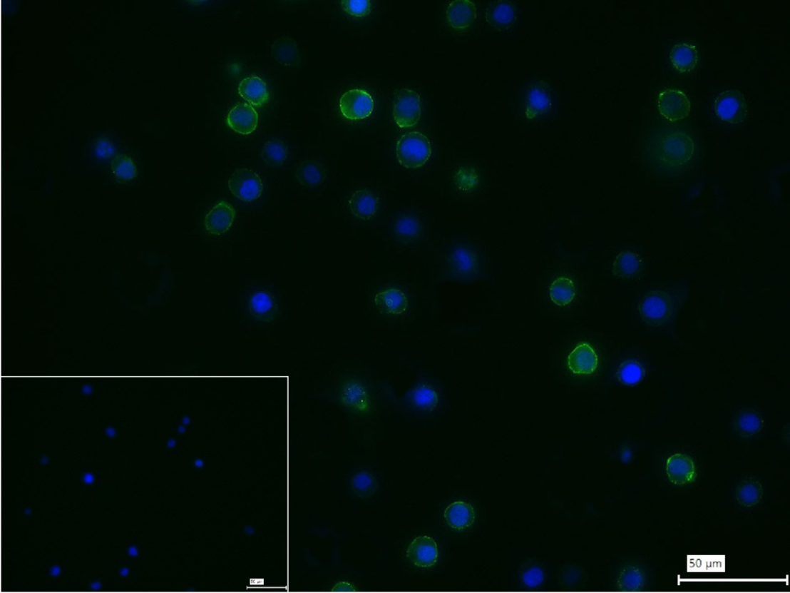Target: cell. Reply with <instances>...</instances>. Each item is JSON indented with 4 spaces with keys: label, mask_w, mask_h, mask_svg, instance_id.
I'll list each match as a JSON object with an SVG mask.
<instances>
[{
    "label": "cell",
    "mask_w": 790,
    "mask_h": 593,
    "mask_svg": "<svg viewBox=\"0 0 790 593\" xmlns=\"http://www.w3.org/2000/svg\"><path fill=\"white\" fill-rule=\"evenodd\" d=\"M739 427L746 434L752 435L763 427V422L756 414L746 413L740 417Z\"/></svg>",
    "instance_id": "39"
},
{
    "label": "cell",
    "mask_w": 790,
    "mask_h": 593,
    "mask_svg": "<svg viewBox=\"0 0 790 593\" xmlns=\"http://www.w3.org/2000/svg\"><path fill=\"white\" fill-rule=\"evenodd\" d=\"M476 6L468 0H456L451 2L447 9L446 17L449 25L456 30L467 29L476 21Z\"/></svg>",
    "instance_id": "17"
},
{
    "label": "cell",
    "mask_w": 790,
    "mask_h": 593,
    "mask_svg": "<svg viewBox=\"0 0 790 593\" xmlns=\"http://www.w3.org/2000/svg\"><path fill=\"white\" fill-rule=\"evenodd\" d=\"M238 91L243 99L256 108L266 105L270 98L266 82L257 76L244 78L240 83Z\"/></svg>",
    "instance_id": "18"
},
{
    "label": "cell",
    "mask_w": 790,
    "mask_h": 593,
    "mask_svg": "<svg viewBox=\"0 0 790 593\" xmlns=\"http://www.w3.org/2000/svg\"><path fill=\"white\" fill-rule=\"evenodd\" d=\"M444 517L451 529L464 530L476 519V512L471 504L463 501L451 503L444 512Z\"/></svg>",
    "instance_id": "19"
},
{
    "label": "cell",
    "mask_w": 790,
    "mask_h": 593,
    "mask_svg": "<svg viewBox=\"0 0 790 593\" xmlns=\"http://www.w3.org/2000/svg\"><path fill=\"white\" fill-rule=\"evenodd\" d=\"M674 68L682 73L690 72L699 62V52L693 44L682 43L676 45L670 54Z\"/></svg>",
    "instance_id": "21"
},
{
    "label": "cell",
    "mask_w": 790,
    "mask_h": 593,
    "mask_svg": "<svg viewBox=\"0 0 790 593\" xmlns=\"http://www.w3.org/2000/svg\"><path fill=\"white\" fill-rule=\"evenodd\" d=\"M250 307L256 315H267L275 309V300L267 293H258L252 296Z\"/></svg>",
    "instance_id": "36"
},
{
    "label": "cell",
    "mask_w": 790,
    "mask_h": 593,
    "mask_svg": "<svg viewBox=\"0 0 790 593\" xmlns=\"http://www.w3.org/2000/svg\"><path fill=\"white\" fill-rule=\"evenodd\" d=\"M128 572V569H124L123 570L121 571L122 575H125V576L127 575Z\"/></svg>",
    "instance_id": "46"
},
{
    "label": "cell",
    "mask_w": 790,
    "mask_h": 593,
    "mask_svg": "<svg viewBox=\"0 0 790 593\" xmlns=\"http://www.w3.org/2000/svg\"><path fill=\"white\" fill-rule=\"evenodd\" d=\"M515 9L507 1L494 3L487 9L486 21L496 28H506L511 26L515 20Z\"/></svg>",
    "instance_id": "24"
},
{
    "label": "cell",
    "mask_w": 790,
    "mask_h": 593,
    "mask_svg": "<svg viewBox=\"0 0 790 593\" xmlns=\"http://www.w3.org/2000/svg\"><path fill=\"white\" fill-rule=\"evenodd\" d=\"M552 107V99L547 83L539 82L533 84L526 96L525 116L533 120L548 112Z\"/></svg>",
    "instance_id": "14"
},
{
    "label": "cell",
    "mask_w": 790,
    "mask_h": 593,
    "mask_svg": "<svg viewBox=\"0 0 790 593\" xmlns=\"http://www.w3.org/2000/svg\"><path fill=\"white\" fill-rule=\"evenodd\" d=\"M666 472L670 481L677 485L692 482L697 475L693 460L688 455L679 453L667 459Z\"/></svg>",
    "instance_id": "15"
},
{
    "label": "cell",
    "mask_w": 790,
    "mask_h": 593,
    "mask_svg": "<svg viewBox=\"0 0 790 593\" xmlns=\"http://www.w3.org/2000/svg\"><path fill=\"white\" fill-rule=\"evenodd\" d=\"M660 114L667 120L677 121L687 118L691 112V102L679 90L665 89L657 98Z\"/></svg>",
    "instance_id": "8"
},
{
    "label": "cell",
    "mask_w": 790,
    "mask_h": 593,
    "mask_svg": "<svg viewBox=\"0 0 790 593\" xmlns=\"http://www.w3.org/2000/svg\"><path fill=\"white\" fill-rule=\"evenodd\" d=\"M352 486L354 490L359 495H370L377 488V482L370 474L361 472L354 477Z\"/></svg>",
    "instance_id": "35"
},
{
    "label": "cell",
    "mask_w": 790,
    "mask_h": 593,
    "mask_svg": "<svg viewBox=\"0 0 790 593\" xmlns=\"http://www.w3.org/2000/svg\"><path fill=\"white\" fill-rule=\"evenodd\" d=\"M407 557L415 566L430 568L435 566L438 557V549L434 539L428 535H421L414 539L407 549Z\"/></svg>",
    "instance_id": "10"
},
{
    "label": "cell",
    "mask_w": 790,
    "mask_h": 593,
    "mask_svg": "<svg viewBox=\"0 0 790 593\" xmlns=\"http://www.w3.org/2000/svg\"><path fill=\"white\" fill-rule=\"evenodd\" d=\"M83 480L84 482H86V483H91L93 482V477L91 474H88L84 476Z\"/></svg>",
    "instance_id": "42"
},
{
    "label": "cell",
    "mask_w": 790,
    "mask_h": 593,
    "mask_svg": "<svg viewBox=\"0 0 790 593\" xmlns=\"http://www.w3.org/2000/svg\"><path fill=\"white\" fill-rule=\"evenodd\" d=\"M479 176L472 168H462L456 173L455 182L460 191L471 192L478 184Z\"/></svg>",
    "instance_id": "33"
},
{
    "label": "cell",
    "mask_w": 790,
    "mask_h": 593,
    "mask_svg": "<svg viewBox=\"0 0 790 593\" xmlns=\"http://www.w3.org/2000/svg\"><path fill=\"white\" fill-rule=\"evenodd\" d=\"M395 230L403 237L416 236L420 231V223L412 216H403L395 224Z\"/></svg>",
    "instance_id": "38"
},
{
    "label": "cell",
    "mask_w": 790,
    "mask_h": 593,
    "mask_svg": "<svg viewBox=\"0 0 790 593\" xmlns=\"http://www.w3.org/2000/svg\"><path fill=\"white\" fill-rule=\"evenodd\" d=\"M100 587H101V584H100L99 582L93 583V584L92 585V587H93V588H98V587L100 588Z\"/></svg>",
    "instance_id": "45"
},
{
    "label": "cell",
    "mask_w": 790,
    "mask_h": 593,
    "mask_svg": "<svg viewBox=\"0 0 790 593\" xmlns=\"http://www.w3.org/2000/svg\"><path fill=\"white\" fill-rule=\"evenodd\" d=\"M288 156V149L286 144L279 139L269 141L261 150L260 156L263 163L271 167H278L283 165Z\"/></svg>",
    "instance_id": "25"
},
{
    "label": "cell",
    "mask_w": 790,
    "mask_h": 593,
    "mask_svg": "<svg viewBox=\"0 0 790 593\" xmlns=\"http://www.w3.org/2000/svg\"><path fill=\"white\" fill-rule=\"evenodd\" d=\"M349 209L356 218L368 221L377 212L378 202L372 193L366 190L355 191L348 200Z\"/></svg>",
    "instance_id": "20"
},
{
    "label": "cell",
    "mask_w": 790,
    "mask_h": 593,
    "mask_svg": "<svg viewBox=\"0 0 790 593\" xmlns=\"http://www.w3.org/2000/svg\"><path fill=\"white\" fill-rule=\"evenodd\" d=\"M618 376L620 381L625 384H636L642 379L643 370L635 362H627L620 367Z\"/></svg>",
    "instance_id": "34"
},
{
    "label": "cell",
    "mask_w": 790,
    "mask_h": 593,
    "mask_svg": "<svg viewBox=\"0 0 790 593\" xmlns=\"http://www.w3.org/2000/svg\"><path fill=\"white\" fill-rule=\"evenodd\" d=\"M129 552H130V554H133V555H136V554H138V550H137V549H136V548H135V547H131V548H130V549H129Z\"/></svg>",
    "instance_id": "44"
},
{
    "label": "cell",
    "mask_w": 790,
    "mask_h": 593,
    "mask_svg": "<svg viewBox=\"0 0 790 593\" xmlns=\"http://www.w3.org/2000/svg\"><path fill=\"white\" fill-rule=\"evenodd\" d=\"M374 303L381 313L399 316L406 312L409 299L401 290L391 288L379 291L374 298Z\"/></svg>",
    "instance_id": "16"
},
{
    "label": "cell",
    "mask_w": 790,
    "mask_h": 593,
    "mask_svg": "<svg viewBox=\"0 0 790 593\" xmlns=\"http://www.w3.org/2000/svg\"><path fill=\"white\" fill-rule=\"evenodd\" d=\"M97 148L98 151V154L102 153V156H108V154L113 150V147L111 146V145L108 142H106V141H102V142H100Z\"/></svg>",
    "instance_id": "41"
},
{
    "label": "cell",
    "mask_w": 790,
    "mask_h": 593,
    "mask_svg": "<svg viewBox=\"0 0 790 593\" xmlns=\"http://www.w3.org/2000/svg\"><path fill=\"white\" fill-rule=\"evenodd\" d=\"M692 138L683 131H673L661 138L652 149V162L665 174L674 175L687 167L694 156Z\"/></svg>",
    "instance_id": "1"
},
{
    "label": "cell",
    "mask_w": 790,
    "mask_h": 593,
    "mask_svg": "<svg viewBox=\"0 0 790 593\" xmlns=\"http://www.w3.org/2000/svg\"><path fill=\"white\" fill-rule=\"evenodd\" d=\"M342 116L349 120L368 118L373 113L374 102L368 91L352 89L344 93L339 102Z\"/></svg>",
    "instance_id": "7"
},
{
    "label": "cell",
    "mask_w": 790,
    "mask_h": 593,
    "mask_svg": "<svg viewBox=\"0 0 790 593\" xmlns=\"http://www.w3.org/2000/svg\"><path fill=\"white\" fill-rule=\"evenodd\" d=\"M763 495V487L754 479L742 482L737 490V500L745 507H752L758 504Z\"/></svg>",
    "instance_id": "28"
},
{
    "label": "cell",
    "mask_w": 790,
    "mask_h": 593,
    "mask_svg": "<svg viewBox=\"0 0 790 593\" xmlns=\"http://www.w3.org/2000/svg\"><path fill=\"white\" fill-rule=\"evenodd\" d=\"M714 112L721 120L737 125L747 118L748 106L739 91L729 90L722 93L714 101Z\"/></svg>",
    "instance_id": "5"
},
{
    "label": "cell",
    "mask_w": 790,
    "mask_h": 593,
    "mask_svg": "<svg viewBox=\"0 0 790 593\" xmlns=\"http://www.w3.org/2000/svg\"><path fill=\"white\" fill-rule=\"evenodd\" d=\"M272 56L285 67H294L299 62V51L296 41L287 36L280 37L272 46Z\"/></svg>",
    "instance_id": "22"
},
{
    "label": "cell",
    "mask_w": 790,
    "mask_h": 593,
    "mask_svg": "<svg viewBox=\"0 0 790 593\" xmlns=\"http://www.w3.org/2000/svg\"><path fill=\"white\" fill-rule=\"evenodd\" d=\"M342 6L347 14L354 17H365L369 16L371 11V4L370 1H366V0L342 1Z\"/></svg>",
    "instance_id": "37"
},
{
    "label": "cell",
    "mask_w": 790,
    "mask_h": 593,
    "mask_svg": "<svg viewBox=\"0 0 790 593\" xmlns=\"http://www.w3.org/2000/svg\"><path fill=\"white\" fill-rule=\"evenodd\" d=\"M258 113L250 103H240L235 106L227 117V126L236 133L248 136L258 126Z\"/></svg>",
    "instance_id": "12"
},
{
    "label": "cell",
    "mask_w": 790,
    "mask_h": 593,
    "mask_svg": "<svg viewBox=\"0 0 790 593\" xmlns=\"http://www.w3.org/2000/svg\"><path fill=\"white\" fill-rule=\"evenodd\" d=\"M421 115V102L419 93L413 90L402 89L395 96L393 116L401 128H412L418 124Z\"/></svg>",
    "instance_id": "3"
},
{
    "label": "cell",
    "mask_w": 790,
    "mask_h": 593,
    "mask_svg": "<svg viewBox=\"0 0 790 593\" xmlns=\"http://www.w3.org/2000/svg\"><path fill=\"white\" fill-rule=\"evenodd\" d=\"M411 400L419 408L432 410L438 406L439 397L435 389L422 384L412 390Z\"/></svg>",
    "instance_id": "31"
},
{
    "label": "cell",
    "mask_w": 790,
    "mask_h": 593,
    "mask_svg": "<svg viewBox=\"0 0 790 593\" xmlns=\"http://www.w3.org/2000/svg\"><path fill=\"white\" fill-rule=\"evenodd\" d=\"M645 582L643 571L635 566H628L620 572L617 584L620 589L635 591L641 589Z\"/></svg>",
    "instance_id": "32"
},
{
    "label": "cell",
    "mask_w": 790,
    "mask_h": 593,
    "mask_svg": "<svg viewBox=\"0 0 790 593\" xmlns=\"http://www.w3.org/2000/svg\"><path fill=\"white\" fill-rule=\"evenodd\" d=\"M396 156L401 166L409 169L424 166L431 156V146L428 137L411 131L403 135L396 144Z\"/></svg>",
    "instance_id": "2"
},
{
    "label": "cell",
    "mask_w": 790,
    "mask_h": 593,
    "mask_svg": "<svg viewBox=\"0 0 790 593\" xmlns=\"http://www.w3.org/2000/svg\"><path fill=\"white\" fill-rule=\"evenodd\" d=\"M295 176L301 184L307 187L316 186L324 181L322 166L312 160L301 163L297 167Z\"/></svg>",
    "instance_id": "26"
},
{
    "label": "cell",
    "mask_w": 790,
    "mask_h": 593,
    "mask_svg": "<svg viewBox=\"0 0 790 593\" xmlns=\"http://www.w3.org/2000/svg\"><path fill=\"white\" fill-rule=\"evenodd\" d=\"M60 572H61V569H60L59 567H53L51 569V573H52V575H53V576L58 575Z\"/></svg>",
    "instance_id": "43"
},
{
    "label": "cell",
    "mask_w": 790,
    "mask_h": 593,
    "mask_svg": "<svg viewBox=\"0 0 790 593\" xmlns=\"http://www.w3.org/2000/svg\"><path fill=\"white\" fill-rule=\"evenodd\" d=\"M343 406L357 413H366L372 407V395L366 385L356 378L347 380L340 390Z\"/></svg>",
    "instance_id": "6"
},
{
    "label": "cell",
    "mask_w": 790,
    "mask_h": 593,
    "mask_svg": "<svg viewBox=\"0 0 790 593\" xmlns=\"http://www.w3.org/2000/svg\"><path fill=\"white\" fill-rule=\"evenodd\" d=\"M542 579L543 574L541 572V570L538 569H532L526 572L524 575V581L526 582L528 584L531 586L538 584V583L541 582Z\"/></svg>",
    "instance_id": "40"
},
{
    "label": "cell",
    "mask_w": 790,
    "mask_h": 593,
    "mask_svg": "<svg viewBox=\"0 0 790 593\" xmlns=\"http://www.w3.org/2000/svg\"><path fill=\"white\" fill-rule=\"evenodd\" d=\"M549 295L551 300L558 306L570 305L576 297L575 282L566 276H560L553 281Z\"/></svg>",
    "instance_id": "23"
},
{
    "label": "cell",
    "mask_w": 790,
    "mask_h": 593,
    "mask_svg": "<svg viewBox=\"0 0 790 593\" xmlns=\"http://www.w3.org/2000/svg\"><path fill=\"white\" fill-rule=\"evenodd\" d=\"M236 218V211L225 201H220L212 208L205 218V228L210 234L220 236L227 232Z\"/></svg>",
    "instance_id": "13"
},
{
    "label": "cell",
    "mask_w": 790,
    "mask_h": 593,
    "mask_svg": "<svg viewBox=\"0 0 790 593\" xmlns=\"http://www.w3.org/2000/svg\"><path fill=\"white\" fill-rule=\"evenodd\" d=\"M599 365V358L594 348L589 343H580L568 358L569 370L576 375L594 373Z\"/></svg>",
    "instance_id": "11"
},
{
    "label": "cell",
    "mask_w": 790,
    "mask_h": 593,
    "mask_svg": "<svg viewBox=\"0 0 790 593\" xmlns=\"http://www.w3.org/2000/svg\"><path fill=\"white\" fill-rule=\"evenodd\" d=\"M111 168L117 180L124 183L134 180L138 173L134 160L126 155H120L113 159Z\"/></svg>",
    "instance_id": "29"
},
{
    "label": "cell",
    "mask_w": 790,
    "mask_h": 593,
    "mask_svg": "<svg viewBox=\"0 0 790 593\" xmlns=\"http://www.w3.org/2000/svg\"><path fill=\"white\" fill-rule=\"evenodd\" d=\"M228 186L234 196L247 203L258 200L263 191L261 178L249 168H237L232 173Z\"/></svg>",
    "instance_id": "4"
},
{
    "label": "cell",
    "mask_w": 790,
    "mask_h": 593,
    "mask_svg": "<svg viewBox=\"0 0 790 593\" xmlns=\"http://www.w3.org/2000/svg\"><path fill=\"white\" fill-rule=\"evenodd\" d=\"M642 260L637 254L624 251L619 254L614 263V273L622 278H631L640 270Z\"/></svg>",
    "instance_id": "27"
},
{
    "label": "cell",
    "mask_w": 790,
    "mask_h": 593,
    "mask_svg": "<svg viewBox=\"0 0 790 593\" xmlns=\"http://www.w3.org/2000/svg\"><path fill=\"white\" fill-rule=\"evenodd\" d=\"M672 309V296L660 290L649 293L639 305L643 319L652 324L665 322L671 315Z\"/></svg>",
    "instance_id": "9"
},
{
    "label": "cell",
    "mask_w": 790,
    "mask_h": 593,
    "mask_svg": "<svg viewBox=\"0 0 790 593\" xmlns=\"http://www.w3.org/2000/svg\"><path fill=\"white\" fill-rule=\"evenodd\" d=\"M451 259L456 270L463 274H469L475 271L478 266L476 253L467 248H456L451 253Z\"/></svg>",
    "instance_id": "30"
}]
</instances>
